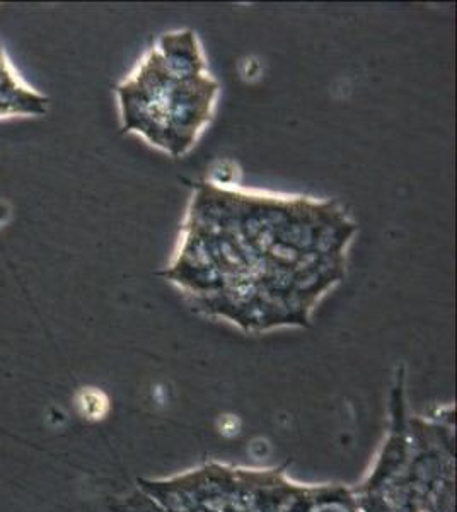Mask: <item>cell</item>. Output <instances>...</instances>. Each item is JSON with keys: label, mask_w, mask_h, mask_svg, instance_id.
<instances>
[{"label": "cell", "mask_w": 457, "mask_h": 512, "mask_svg": "<svg viewBox=\"0 0 457 512\" xmlns=\"http://www.w3.org/2000/svg\"><path fill=\"white\" fill-rule=\"evenodd\" d=\"M156 50L164 69L176 82L193 81L209 74L202 47L193 31H176L162 36Z\"/></svg>", "instance_id": "7a4b0ae2"}, {"label": "cell", "mask_w": 457, "mask_h": 512, "mask_svg": "<svg viewBox=\"0 0 457 512\" xmlns=\"http://www.w3.org/2000/svg\"><path fill=\"white\" fill-rule=\"evenodd\" d=\"M48 98L28 86L0 47V120L16 117H43L48 111Z\"/></svg>", "instance_id": "3957f363"}, {"label": "cell", "mask_w": 457, "mask_h": 512, "mask_svg": "<svg viewBox=\"0 0 457 512\" xmlns=\"http://www.w3.org/2000/svg\"><path fill=\"white\" fill-rule=\"evenodd\" d=\"M217 94L219 84L209 74L193 81L176 82L169 111L168 152L171 156H183L195 146L203 128L212 120Z\"/></svg>", "instance_id": "6da1fadb"}]
</instances>
